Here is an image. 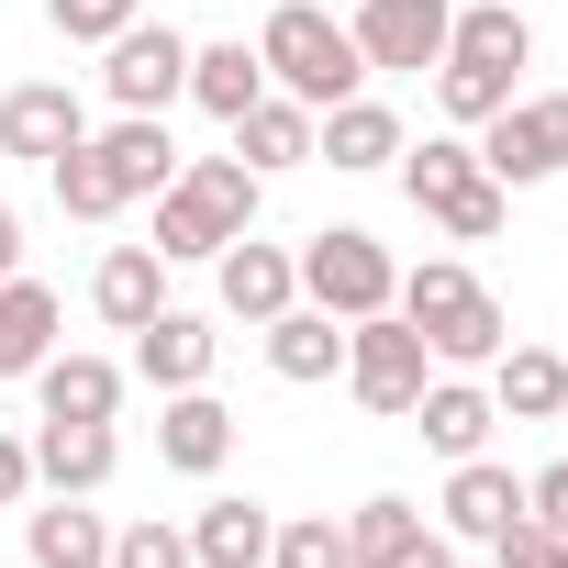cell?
I'll return each mask as SVG.
<instances>
[{"label":"cell","instance_id":"6da1fadb","mask_svg":"<svg viewBox=\"0 0 568 568\" xmlns=\"http://www.w3.org/2000/svg\"><path fill=\"white\" fill-rule=\"evenodd\" d=\"M256 212H267V179L223 145V156H179V179L156 190V256L168 267H212L234 234H256Z\"/></svg>","mask_w":568,"mask_h":568},{"label":"cell","instance_id":"7a4b0ae2","mask_svg":"<svg viewBox=\"0 0 568 568\" xmlns=\"http://www.w3.org/2000/svg\"><path fill=\"white\" fill-rule=\"evenodd\" d=\"M390 313L424 335L435 368H490V357L513 346V324H501V302H490V278H479L468 256H424V267H402Z\"/></svg>","mask_w":568,"mask_h":568},{"label":"cell","instance_id":"3957f363","mask_svg":"<svg viewBox=\"0 0 568 568\" xmlns=\"http://www.w3.org/2000/svg\"><path fill=\"white\" fill-rule=\"evenodd\" d=\"M256 68L278 101H302V112H335L368 90V57L346 34V12H324V0H278V12L256 23Z\"/></svg>","mask_w":568,"mask_h":568},{"label":"cell","instance_id":"277c9868","mask_svg":"<svg viewBox=\"0 0 568 568\" xmlns=\"http://www.w3.org/2000/svg\"><path fill=\"white\" fill-rule=\"evenodd\" d=\"M390 179H402V201H413L446 245H490V234L513 223V190L479 168V145H468V134H424V145H402V156H390Z\"/></svg>","mask_w":568,"mask_h":568},{"label":"cell","instance_id":"5b68a950","mask_svg":"<svg viewBox=\"0 0 568 568\" xmlns=\"http://www.w3.org/2000/svg\"><path fill=\"white\" fill-rule=\"evenodd\" d=\"M291 256H302V302L335 313V324H368V313H390V291H402V256H390L368 223H324V234H302Z\"/></svg>","mask_w":568,"mask_h":568},{"label":"cell","instance_id":"8992f818","mask_svg":"<svg viewBox=\"0 0 568 568\" xmlns=\"http://www.w3.org/2000/svg\"><path fill=\"white\" fill-rule=\"evenodd\" d=\"M468 145H479V168H490L501 190H546V179H568V90H513Z\"/></svg>","mask_w":568,"mask_h":568},{"label":"cell","instance_id":"52a82bcc","mask_svg":"<svg viewBox=\"0 0 568 568\" xmlns=\"http://www.w3.org/2000/svg\"><path fill=\"white\" fill-rule=\"evenodd\" d=\"M424 379H435V357H424V335H413L402 313L346 324V402H357L368 424H402V413L424 402Z\"/></svg>","mask_w":568,"mask_h":568},{"label":"cell","instance_id":"ba28073f","mask_svg":"<svg viewBox=\"0 0 568 568\" xmlns=\"http://www.w3.org/2000/svg\"><path fill=\"white\" fill-rule=\"evenodd\" d=\"M101 101H112V112H168V101H190V34L156 23V12H134V23L101 45Z\"/></svg>","mask_w":568,"mask_h":568},{"label":"cell","instance_id":"9c48e42d","mask_svg":"<svg viewBox=\"0 0 568 568\" xmlns=\"http://www.w3.org/2000/svg\"><path fill=\"white\" fill-rule=\"evenodd\" d=\"M446 23H457V0H357L346 12L368 79H435L446 68Z\"/></svg>","mask_w":568,"mask_h":568},{"label":"cell","instance_id":"30bf717a","mask_svg":"<svg viewBox=\"0 0 568 568\" xmlns=\"http://www.w3.org/2000/svg\"><path fill=\"white\" fill-rule=\"evenodd\" d=\"M291 302H302V256H291V245L234 234V245L212 256V313H223V324H245V335H256V324H278Z\"/></svg>","mask_w":568,"mask_h":568},{"label":"cell","instance_id":"8fae6325","mask_svg":"<svg viewBox=\"0 0 568 568\" xmlns=\"http://www.w3.org/2000/svg\"><path fill=\"white\" fill-rule=\"evenodd\" d=\"M68 145H90V101H79L68 79H12V90H0V156L45 168V156H68Z\"/></svg>","mask_w":568,"mask_h":568},{"label":"cell","instance_id":"7c38bea8","mask_svg":"<svg viewBox=\"0 0 568 568\" xmlns=\"http://www.w3.org/2000/svg\"><path fill=\"white\" fill-rule=\"evenodd\" d=\"M23 390H34V424H112L123 390H134V368L123 357H90V346H57Z\"/></svg>","mask_w":568,"mask_h":568},{"label":"cell","instance_id":"4fadbf2b","mask_svg":"<svg viewBox=\"0 0 568 568\" xmlns=\"http://www.w3.org/2000/svg\"><path fill=\"white\" fill-rule=\"evenodd\" d=\"M402 424L457 468V457H479V446L501 435V402H490V379H479V368H435V379H424V402H413Z\"/></svg>","mask_w":568,"mask_h":568},{"label":"cell","instance_id":"5bb4252c","mask_svg":"<svg viewBox=\"0 0 568 568\" xmlns=\"http://www.w3.org/2000/svg\"><path fill=\"white\" fill-rule=\"evenodd\" d=\"M435 524H446L457 546H490L501 524H524V468H513V457H490V446H479V457H457V468H446V490H435Z\"/></svg>","mask_w":568,"mask_h":568},{"label":"cell","instance_id":"9a60e30c","mask_svg":"<svg viewBox=\"0 0 568 568\" xmlns=\"http://www.w3.org/2000/svg\"><path fill=\"white\" fill-rule=\"evenodd\" d=\"M402 145H413V134H402V112H390L379 90H357V101L313 112V168H335V179H379Z\"/></svg>","mask_w":568,"mask_h":568},{"label":"cell","instance_id":"2e32d148","mask_svg":"<svg viewBox=\"0 0 568 568\" xmlns=\"http://www.w3.org/2000/svg\"><path fill=\"white\" fill-rule=\"evenodd\" d=\"M90 156H101V179L123 190V212L156 201V190L179 179V134H168V112H112V123H90Z\"/></svg>","mask_w":568,"mask_h":568},{"label":"cell","instance_id":"e0dca14e","mask_svg":"<svg viewBox=\"0 0 568 568\" xmlns=\"http://www.w3.org/2000/svg\"><path fill=\"white\" fill-rule=\"evenodd\" d=\"M212 357H223L212 313H179V302H168L156 324H134V357H123V368H134V379L168 402V390H212Z\"/></svg>","mask_w":568,"mask_h":568},{"label":"cell","instance_id":"ac0fdd59","mask_svg":"<svg viewBox=\"0 0 568 568\" xmlns=\"http://www.w3.org/2000/svg\"><path fill=\"white\" fill-rule=\"evenodd\" d=\"M223 457H234V413H223L212 390H168V402H156V468L223 479Z\"/></svg>","mask_w":568,"mask_h":568},{"label":"cell","instance_id":"d6986e66","mask_svg":"<svg viewBox=\"0 0 568 568\" xmlns=\"http://www.w3.org/2000/svg\"><path fill=\"white\" fill-rule=\"evenodd\" d=\"M112 468H123V435H112V424H34V490L101 501Z\"/></svg>","mask_w":568,"mask_h":568},{"label":"cell","instance_id":"ffe728a7","mask_svg":"<svg viewBox=\"0 0 568 568\" xmlns=\"http://www.w3.org/2000/svg\"><path fill=\"white\" fill-rule=\"evenodd\" d=\"M256 346H267V379H291V390L346 379V324H335V313H313V302H291L278 324H256Z\"/></svg>","mask_w":568,"mask_h":568},{"label":"cell","instance_id":"44dd1931","mask_svg":"<svg viewBox=\"0 0 568 568\" xmlns=\"http://www.w3.org/2000/svg\"><path fill=\"white\" fill-rule=\"evenodd\" d=\"M57 346H68V302L45 291L34 267H23V278H0V379H34Z\"/></svg>","mask_w":568,"mask_h":568},{"label":"cell","instance_id":"7402d4cb","mask_svg":"<svg viewBox=\"0 0 568 568\" xmlns=\"http://www.w3.org/2000/svg\"><path fill=\"white\" fill-rule=\"evenodd\" d=\"M267 535H278V513L256 490H212L190 513V568H267Z\"/></svg>","mask_w":568,"mask_h":568},{"label":"cell","instance_id":"603a6c76","mask_svg":"<svg viewBox=\"0 0 568 568\" xmlns=\"http://www.w3.org/2000/svg\"><path fill=\"white\" fill-rule=\"evenodd\" d=\"M223 145H234L256 179H291V168H313V112H302V101H278V90H256V101L223 123Z\"/></svg>","mask_w":568,"mask_h":568},{"label":"cell","instance_id":"cb8c5ba5","mask_svg":"<svg viewBox=\"0 0 568 568\" xmlns=\"http://www.w3.org/2000/svg\"><path fill=\"white\" fill-rule=\"evenodd\" d=\"M90 313H101L112 335L156 324V313H168V256H156V245H101V267H90Z\"/></svg>","mask_w":568,"mask_h":568},{"label":"cell","instance_id":"d4e9b609","mask_svg":"<svg viewBox=\"0 0 568 568\" xmlns=\"http://www.w3.org/2000/svg\"><path fill=\"white\" fill-rule=\"evenodd\" d=\"M23 557H34V568H112V524H101L90 501L45 490V501H23Z\"/></svg>","mask_w":568,"mask_h":568},{"label":"cell","instance_id":"484cf974","mask_svg":"<svg viewBox=\"0 0 568 568\" xmlns=\"http://www.w3.org/2000/svg\"><path fill=\"white\" fill-rule=\"evenodd\" d=\"M446 57H457V68H501V79H524V68H535V23H524V0H457Z\"/></svg>","mask_w":568,"mask_h":568},{"label":"cell","instance_id":"4316f807","mask_svg":"<svg viewBox=\"0 0 568 568\" xmlns=\"http://www.w3.org/2000/svg\"><path fill=\"white\" fill-rule=\"evenodd\" d=\"M479 379H490L501 424H557V413H568V357H557V346H501Z\"/></svg>","mask_w":568,"mask_h":568},{"label":"cell","instance_id":"83f0119b","mask_svg":"<svg viewBox=\"0 0 568 568\" xmlns=\"http://www.w3.org/2000/svg\"><path fill=\"white\" fill-rule=\"evenodd\" d=\"M256 90H267V68H256V45H245V34H212V45L190 34V101H201L212 123H234Z\"/></svg>","mask_w":568,"mask_h":568},{"label":"cell","instance_id":"f1b7e54d","mask_svg":"<svg viewBox=\"0 0 568 568\" xmlns=\"http://www.w3.org/2000/svg\"><path fill=\"white\" fill-rule=\"evenodd\" d=\"M513 90H524V79H501V68H457V57L435 68V112H446V134H479Z\"/></svg>","mask_w":568,"mask_h":568},{"label":"cell","instance_id":"f546056e","mask_svg":"<svg viewBox=\"0 0 568 568\" xmlns=\"http://www.w3.org/2000/svg\"><path fill=\"white\" fill-rule=\"evenodd\" d=\"M45 190H57V212H68V223H123V190L101 179V156H90V145L45 156Z\"/></svg>","mask_w":568,"mask_h":568},{"label":"cell","instance_id":"4dcf8cb0","mask_svg":"<svg viewBox=\"0 0 568 568\" xmlns=\"http://www.w3.org/2000/svg\"><path fill=\"white\" fill-rule=\"evenodd\" d=\"M267 568H357V557H346V513H278Z\"/></svg>","mask_w":568,"mask_h":568},{"label":"cell","instance_id":"1f68e13d","mask_svg":"<svg viewBox=\"0 0 568 568\" xmlns=\"http://www.w3.org/2000/svg\"><path fill=\"white\" fill-rule=\"evenodd\" d=\"M112 568H190V524H156V513L112 524Z\"/></svg>","mask_w":568,"mask_h":568},{"label":"cell","instance_id":"d6a6232c","mask_svg":"<svg viewBox=\"0 0 568 568\" xmlns=\"http://www.w3.org/2000/svg\"><path fill=\"white\" fill-rule=\"evenodd\" d=\"M134 12H145V0H45V23H57L68 45H112Z\"/></svg>","mask_w":568,"mask_h":568},{"label":"cell","instance_id":"836d02e7","mask_svg":"<svg viewBox=\"0 0 568 568\" xmlns=\"http://www.w3.org/2000/svg\"><path fill=\"white\" fill-rule=\"evenodd\" d=\"M368 568H457V535H446V524H413V535H390Z\"/></svg>","mask_w":568,"mask_h":568},{"label":"cell","instance_id":"e575fe53","mask_svg":"<svg viewBox=\"0 0 568 568\" xmlns=\"http://www.w3.org/2000/svg\"><path fill=\"white\" fill-rule=\"evenodd\" d=\"M490 557H501V568H568V535H546V524H501Z\"/></svg>","mask_w":568,"mask_h":568},{"label":"cell","instance_id":"d590c367","mask_svg":"<svg viewBox=\"0 0 568 568\" xmlns=\"http://www.w3.org/2000/svg\"><path fill=\"white\" fill-rule=\"evenodd\" d=\"M524 524H546V535H568V457H546V468L524 479Z\"/></svg>","mask_w":568,"mask_h":568},{"label":"cell","instance_id":"8d00e7d4","mask_svg":"<svg viewBox=\"0 0 568 568\" xmlns=\"http://www.w3.org/2000/svg\"><path fill=\"white\" fill-rule=\"evenodd\" d=\"M23 501H34V435L0 424V513H23Z\"/></svg>","mask_w":568,"mask_h":568},{"label":"cell","instance_id":"74e56055","mask_svg":"<svg viewBox=\"0 0 568 568\" xmlns=\"http://www.w3.org/2000/svg\"><path fill=\"white\" fill-rule=\"evenodd\" d=\"M0 278H23V212L0 201Z\"/></svg>","mask_w":568,"mask_h":568},{"label":"cell","instance_id":"f35d334b","mask_svg":"<svg viewBox=\"0 0 568 568\" xmlns=\"http://www.w3.org/2000/svg\"><path fill=\"white\" fill-rule=\"evenodd\" d=\"M557 435H568V413H557Z\"/></svg>","mask_w":568,"mask_h":568}]
</instances>
